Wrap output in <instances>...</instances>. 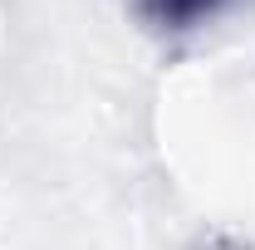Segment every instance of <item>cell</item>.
Returning a JSON list of instances; mask_svg holds the SVG:
<instances>
[{
  "label": "cell",
  "instance_id": "cell-2",
  "mask_svg": "<svg viewBox=\"0 0 255 250\" xmlns=\"http://www.w3.org/2000/svg\"><path fill=\"white\" fill-rule=\"evenodd\" d=\"M196 250H251L246 241H236V236H211V241H201Z\"/></svg>",
  "mask_w": 255,
  "mask_h": 250
},
{
  "label": "cell",
  "instance_id": "cell-1",
  "mask_svg": "<svg viewBox=\"0 0 255 250\" xmlns=\"http://www.w3.org/2000/svg\"><path fill=\"white\" fill-rule=\"evenodd\" d=\"M137 15L152 25V30H196L201 20H211L216 10H226L231 0H132Z\"/></svg>",
  "mask_w": 255,
  "mask_h": 250
}]
</instances>
